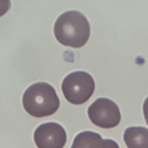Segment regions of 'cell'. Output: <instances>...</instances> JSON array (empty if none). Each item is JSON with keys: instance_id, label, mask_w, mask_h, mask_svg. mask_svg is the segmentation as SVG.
Returning <instances> with one entry per match:
<instances>
[{"instance_id": "obj_5", "label": "cell", "mask_w": 148, "mask_h": 148, "mask_svg": "<svg viewBox=\"0 0 148 148\" xmlns=\"http://www.w3.org/2000/svg\"><path fill=\"white\" fill-rule=\"evenodd\" d=\"M38 148H63L66 142V133L58 123L49 122L40 125L34 133Z\"/></svg>"}, {"instance_id": "obj_7", "label": "cell", "mask_w": 148, "mask_h": 148, "mask_svg": "<svg viewBox=\"0 0 148 148\" xmlns=\"http://www.w3.org/2000/svg\"><path fill=\"white\" fill-rule=\"evenodd\" d=\"M124 140L128 148H148V129L129 127L125 132Z\"/></svg>"}, {"instance_id": "obj_9", "label": "cell", "mask_w": 148, "mask_h": 148, "mask_svg": "<svg viewBox=\"0 0 148 148\" xmlns=\"http://www.w3.org/2000/svg\"><path fill=\"white\" fill-rule=\"evenodd\" d=\"M143 108V110L145 118L147 125H148V97L146 98V100L144 102Z\"/></svg>"}, {"instance_id": "obj_6", "label": "cell", "mask_w": 148, "mask_h": 148, "mask_svg": "<svg viewBox=\"0 0 148 148\" xmlns=\"http://www.w3.org/2000/svg\"><path fill=\"white\" fill-rule=\"evenodd\" d=\"M71 148H119V146L112 139H103L100 134L85 131L75 138Z\"/></svg>"}, {"instance_id": "obj_2", "label": "cell", "mask_w": 148, "mask_h": 148, "mask_svg": "<svg viewBox=\"0 0 148 148\" xmlns=\"http://www.w3.org/2000/svg\"><path fill=\"white\" fill-rule=\"evenodd\" d=\"M23 105L30 115L42 118L55 113L59 108L60 100L51 85L38 82L30 86L24 92Z\"/></svg>"}, {"instance_id": "obj_4", "label": "cell", "mask_w": 148, "mask_h": 148, "mask_svg": "<svg viewBox=\"0 0 148 148\" xmlns=\"http://www.w3.org/2000/svg\"><path fill=\"white\" fill-rule=\"evenodd\" d=\"M88 114L94 125L103 129L117 126L121 120L118 106L107 98L97 99L88 108Z\"/></svg>"}, {"instance_id": "obj_8", "label": "cell", "mask_w": 148, "mask_h": 148, "mask_svg": "<svg viewBox=\"0 0 148 148\" xmlns=\"http://www.w3.org/2000/svg\"><path fill=\"white\" fill-rule=\"evenodd\" d=\"M10 8V0H0V17L4 16Z\"/></svg>"}, {"instance_id": "obj_3", "label": "cell", "mask_w": 148, "mask_h": 148, "mask_svg": "<svg viewBox=\"0 0 148 148\" xmlns=\"http://www.w3.org/2000/svg\"><path fill=\"white\" fill-rule=\"evenodd\" d=\"M95 90V82L92 76L84 71L69 73L63 80L62 91L68 101L80 105L87 102Z\"/></svg>"}, {"instance_id": "obj_1", "label": "cell", "mask_w": 148, "mask_h": 148, "mask_svg": "<svg viewBox=\"0 0 148 148\" xmlns=\"http://www.w3.org/2000/svg\"><path fill=\"white\" fill-rule=\"evenodd\" d=\"M90 25L86 17L78 11H68L56 20L54 33L62 45L80 48L87 43L90 36Z\"/></svg>"}]
</instances>
